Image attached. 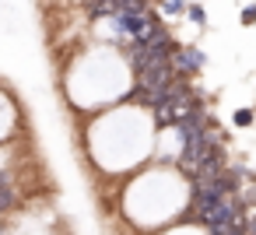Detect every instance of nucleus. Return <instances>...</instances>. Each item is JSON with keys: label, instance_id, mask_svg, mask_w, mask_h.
Segmentation results:
<instances>
[{"label": "nucleus", "instance_id": "1", "mask_svg": "<svg viewBox=\"0 0 256 235\" xmlns=\"http://www.w3.org/2000/svg\"><path fill=\"white\" fill-rule=\"evenodd\" d=\"M172 67H176L179 78L200 74V70H204V53H200L196 46H179V50L172 53Z\"/></svg>", "mask_w": 256, "mask_h": 235}, {"label": "nucleus", "instance_id": "2", "mask_svg": "<svg viewBox=\"0 0 256 235\" xmlns=\"http://www.w3.org/2000/svg\"><path fill=\"white\" fill-rule=\"evenodd\" d=\"M182 11H190L186 0H165V14H168V18H176V14H182Z\"/></svg>", "mask_w": 256, "mask_h": 235}, {"label": "nucleus", "instance_id": "3", "mask_svg": "<svg viewBox=\"0 0 256 235\" xmlns=\"http://www.w3.org/2000/svg\"><path fill=\"white\" fill-rule=\"evenodd\" d=\"M186 14H190V18H193L196 25H207V11H204L200 4H190V11H186Z\"/></svg>", "mask_w": 256, "mask_h": 235}, {"label": "nucleus", "instance_id": "4", "mask_svg": "<svg viewBox=\"0 0 256 235\" xmlns=\"http://www.w3.org/2000/svg\"><path fill=\"white\" fill-rule=\"evenodd\" d=\"M252 123V109H238L235 112V126H249Z\"/></svg>", "mask_w": 256, "mask_h": 235}, {"label": "nucleus", "instance_id": "5", "mask_svg": "<svg viewBox=\"0 0 256 235\" xmlns=\"http://www.w3.org/2000/svg\"><path fill=\"white\" fill-rule=\"evenodd\" d=\"M256 22V4H249L246 11H242V25H252Z\"/></svg>", "mask_w": 256, "mask_h": 235}, {"label": "nucleus", "instance_id": "6", "mask_svg": "<svg viewBox=\"0 0 256 235\" xmlns=\"http://www.w3.org/2000/svg\"><path fill=\"white\" fill-rule=\"evenodd\" d=\"M88 4H92V0H88Z\"/></svg>", "mask_w": 256, "mask_h": 235}]
</instances>
